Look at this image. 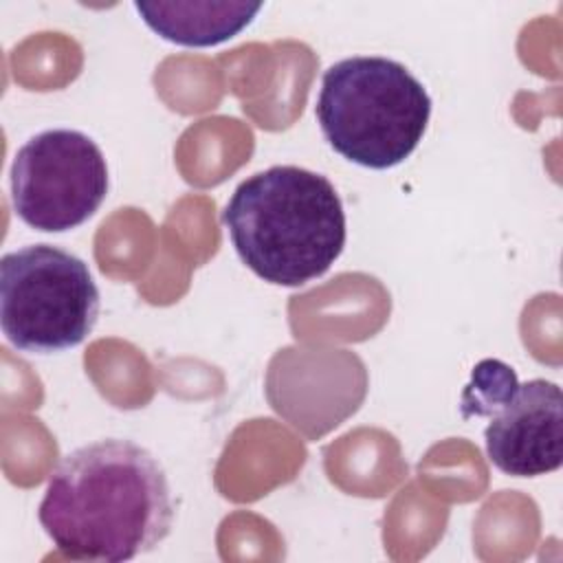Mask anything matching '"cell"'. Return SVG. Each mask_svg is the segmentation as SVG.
<instances>
[{"instance_id": "obj_3", "label": "cell", "mask_w": 563, "mask_h": 563, "mask_svg": "<svg viewBox=\"0 0 563 563\" xmlns=\"http://www.w3.org/2000/svg\"><path fill=\"white\" fill-rule=\"evenodd\" d=\"M314 114L336 154L361 167L389 169L422 141L431 97L405 64L356 55L323 73Z\"/></svg>"}, {"instance_id": "obj_7", "label": "cell", "mask_w": 563, "mask_h": 563, "mask_svg": "<svg viewBox=\"0 0 563 563\" xmlns=\"http://www.w3.org/2000/svg\"><path fill=\"white\" fill-rule=\"evenodd\" d=\"M141 20L163 40L180 46H216L244 31L262 4L235 0L134 2Z\"/></svg>"}, {"instance_id": "obj_8", "label": "cell", "mask_w": 563, "mask_h": 563, "mask_svg": "<svg viewBox=\"0 0 563 563\" xmlns=\"http://www.w3.org/2000/svg\"><path fill=\"white\" fill-rule=\"evenodd\" d=\"M519 380L510 365L499 358L479 361L468 385L462 389L460 413L462 418H493L517 391Z\"/></svg>"}, {"instance_id": "obj_2", "label": "cell", "mask_w": 563, "mask_h": 563, "mask_svg": "<svg viewBox=\"0 0 563 563\" xmlns=\"http://www.w3.org/2000/svg\"><path fill=\"white\" fill-rule=\"evenodd\" d=\"M222 222L240 260L277 286L321 277L345 246V211L334 185L297 165H275L242 180Z\"/></svg>"}, {"instance_id": "obj_5", "label": "cell", "mask_w": 563, "mask_h": 563, "mask_svg": "<svg viewBox=\"0 0 563 563\" xmlns=\"http://www.w3.org/2000/svg\"><path fill=\"white\" fill-rule=\"evenodd\" d=\"M108 196L101 147L84 132L55 128L31 136L11 165V202L22 222L62 233L84 224Z\"/></svg>"}, {"instance_id": "obj_1", "label": "cell", "mask_w": 563, "mask_h": 563, "mask_svg": "<svg viewBox=\"0 0 563 563\" xmlns=\"http://www.w3.org/2000/svg\"><path fill=\"white\" fill-rule=\"evenodd\" d=\"M55 548L75 561H130L172 530L161 462L132 440H97L62 457L37 508Z\"/></svg>"}, {"instance_id": "obj_6", "label": "cell", "mask_w": 563, "mask_h": 563, "mask_svg": "<svg viewBox=\"0 0 563 563\" xmlns=\"http://www.w3.org/2000/svg\"><path fill=\"white\" fill-rule=\"evenodd\" d=\"M486 455L506 475L537 477L563 464V394L545 378L519 383L484 429Z\"/></svg>"}, {"instance_id": "obj_4", "label": "cell", "mask_w": 563, "mask_h": 563, "mask_svg": "<svg viewBox=\"0 0 563 563\" xmlns=\"http://www.w3.org/2000/svg\"><path fill=\"white\" fill-rule=\"evenodd\" d=\"M99 288L88 264L53 244H29L0 260V325L29 354L79 345L99 319Z\"/></svg>"}]
</instances>
